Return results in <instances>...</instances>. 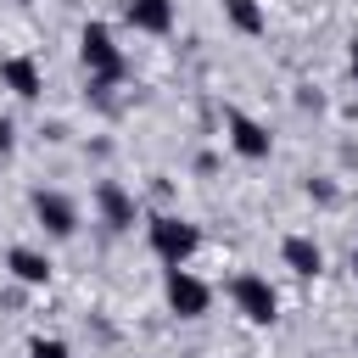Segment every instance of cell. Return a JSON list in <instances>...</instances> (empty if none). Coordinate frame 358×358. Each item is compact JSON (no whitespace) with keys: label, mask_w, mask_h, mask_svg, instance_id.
<instances>
[{"label":"cell","mask_w":358,"mask_h":358,"mask_svg":"<svg viewBox=\"0 0 358 358\" xmlns=\"http://www.w3.org/2000/svg\"><path fill=\"white\" fill-rule=\"evenodd\" d=\"M95 207H101V224H106V229H134V213H140V207H134V196H129L117 179H101V185H95Z\"/></svg>","instance_id":"52a82bcc"},{"label":"cell","mask_w":358,"mask_h":358,"mask_svg":"<svg viewBox=\"0 0 358 358\" xmlns=\"http://www.w3.org/2000/svg\"><path fill=\"white\" fill-rule=\"evenodd\" d=\"M224 17H229L241 34H252V39L268 28V17H263V6H257V0H224Z\"/></svg>","instance_id":"7c38bea8"},{"label":"cell","mask_w":358,"mask_h":358,"mask_svg":"<svg viewBox=\"0 0 358 358\" xmlns=\"http://www.w3.org/2000/svg\"><path fill=\"white\" fill-rule=\"evenodd\" d=\"M229 296H235L241 319H252V324H274L280 319V296H274V285L263 274H235L229 280Z\"/></svg>","instance_id":"3957f363"},{"label":"cell","mask_w":358,"mask_h":358,"mask_svg":"<svg viewBox=\"0 0 358 358\" xmlns=\"http://www.w3.org/2000/svg\"><path fill=\"white\" fill-rule=\"evenodd\" d=\"M196 246H201V229H196V224H185V218H173V213H157V218H151V252H157L168 268L190 263Z\"/></svg>","instance_id":"7a4b0ae2"},{"label":"cell","mask_w":358,"mask_h":358,"mask_svg":"<svg viewBox=\"0 0 358 358\" xmlns=\"http://www.w3.org/2000/svg\"><path fill=\"white\" fill-rule=\"evenodd\" d=\"M207 302H213L207 280H196L185 263H179V268H168V308H173L179 319H201V313H207Z\"/></svg>","instance_id":"277c9868"},{"label":"cell","mask_w":358,"mask_h":358,"mask_svg":"<svg viewBox=\"0 0 358 358\" xmlns=\"http://www.w3.org/2000/svg\"><path fill=\"white\" fill-rule=\"evenodd\" d=\"M123 17L140 34H168L173 28V0H123Z\"/></svg>","instance_id":"30bf717a"},{"label":"cell","mask_w":358,"mask_h":358,"mask_svg":"<svg viewBox=\"0 0 358 358\" xmlns=\"http://www.w3.org/2000/svg\"><path fill=\"white\" fill-rule=\"evenodd\" d=\"M0 84H6L17 101H34V95L45 90V73H39L34 56H6V62H0Z\"/></svg>","instance_id":"ba28073f"},{"label":"cell","mask_w":358,"mask_h":358,"mask_svg":"<svg viewBox=\"0 0 358 358\" xmlns=\"http://www.w3.org/2000/svg\"><path fill=\"white\" fill-rule=\"evenodd\" d=\"M11 140H17V134H11V123L0 117V151H11Z\"/></svg>","instance_id":"5bb4252c"},{"label":"cell","mask_w":358,"mask_h":358,"mask_svg":"<svg viewBox=\"0 0 358 358\" xmlns=\"http://www.w3.org/2000/svg\"><path fill=\"white\" fill-rule=\"evenodd\" d=\"M78 56H84V67H90L95 84H117V78H123V50H117V39H112L106 22H84Z\"/></svg>","instance_id":"6da1fadb"},{"label":"cell","mask_w":358,"mask_h":358,"mask_svg":"<svg viewBox=\"0 0 358 358\" xmlns=\"http://www.w3.org/2000/svg\"><path fill=\"white\" fill-rule=\"evenodd\" d=\"M224 123H229V145H235L246 162H263V157L274 151V140H268V129H263L257 117H246V112H229Z\"/></svg>","instance_id":"8992f818"},{"label":"cell","mask_w":358,"mask_h":358,"mask_svg":"<svg viewBox=\"0 0 358 358\" xmlns=\"http://www.w3.org/2000/svg\"><path fill=\"white\" fill-rule=\"evenodd\" d=\"M6 263H11V274H17L22 285H45V280H50V257H45V252H34V246H11V257H6Z\"/></svg>","instance_id":"8fae6325"},{"label":"cell","mask_w":358,"mask_h":358,"mask_svg":"<svg viewBox=\"0 0 358 358\" xmlns=\"http://www.w3.org/2000/svg\"><path fill=\"white\" fill-rule=\"evenodd\" d=\"M280 257H285V268H291L296 280H313V274L324 268V252H319V241H313V235H285Z\"/></svg>","instance_id":"9c48e42d"},{"label":"cell","mask_w":358,"mask_h":358,"mask_svg":"<svg viewBox=\"0 0 358 358\" xmlns=\"http://www.w3.org/2000/svg\"><path fill=\"white\" fill-rule=\"evenodd\" d=\"M352 274H358V252H352Z\"/></svg>","instance_id":"2e32d148"},{"label":"cell","mask_w":358,"mask_h":358,"mask_svg":"<svg viewBox=\"0 0 358 358\" xmlns=\"http://www.w3.org/2000/svg\"><path fill=\"white\" fill-rule=\"evenodd\" d=\"M28 358H67V341H56V336H34V341H28Z\"/></svg>","instance_id":"4fadbf2b"},{"label":"cell","mask_w":358,"mask_h":358,"mask_svg":"<svg viewBox=\"0 0 358 358\" xmlns=\"http://www.w3.org/2000/svg\"><path fill=\"white\" fill-rule=\"evenodd\" d=\"M347 67H352V78H358V39H352V50H347Z\"/></svg>","instance_id":"9a60e30c"},{"label":"cell","mask_w":358,"mask_h":358,"mask_svg":"<svg viewBox=\"0 0 358 358\" xmlns=\"http://www.w3.org/2000/svg\"><path fill=\"white\" fill-rule=\"evenodd\" d=\"M34 218L45 224V235H73L78 229V207H73V196H62V190H34Z\"/></svg>","instance_id":"5b68a950"}]
</instances>
